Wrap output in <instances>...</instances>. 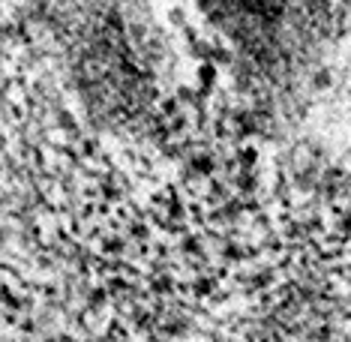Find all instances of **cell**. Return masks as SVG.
<instances>
[{"label":"cell","instance_id":"cell-1","mask_svg":"<svg viewBox=\"0 0 351 342\" xmlns=\"http://www.w3.org/2000/svg\"><path fill=\"white\" fill-rule=\"evenodd\" d=\"M198 82H202V84H210L213 82V78H217V63H198Z\"/></svg>","mask_w":351,"mask_h":342},{"label":"cell","instance_id":"cell-2","mask_svg":"<svg viewBox=\"0 0 351 342\" xmlns=\"http://www.w3.org/2000/svg\"><path fill=\"white\" fill-rule=\"evenodd\" d=\"M0 300H3L6 306H15V304H19V300H15V294L10 291V285H0Z\"/></svg>","mask_w":351,"mask_h":342},{"label":"cell","instance_id":"cell-3","mask_svg":"<svg viewBox=\"0 0 351 342\" xmlns=\"http://www.w3.org/2000/svg\"><path fill=\"white\" fill-rule=\"evenodd\" d=\"M193 162L198 165V171H210V165H213V162H210V156H195Z\"/></svg>","mask_w":351,"mask_h":342}]
</instances>
